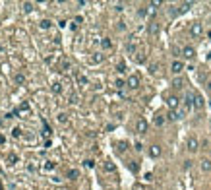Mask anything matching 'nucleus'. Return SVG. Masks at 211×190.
Instances as JSON below:
<instances>
[{
  "label": "nucleus",
  "mask_w": 211,
  "mask_h": 190,
  "mask_svg": "<svg viewBox=\"0 0 211 190\" xmlns=\"http://www.w3.org/2000/svg\"><path fill=\"white\" fill-rule=\"evenodd\" d=\"M149 155H151V157H159V155H161V146H157V144H153V146H151V148H149Z\"/></svg>",
  "instance_id": "12"
},
{
  "label": "nucleus",
  "mask_w": 211,
  "mask_h": 190,
  "mask_svg": "<svg viewBox=\"0 0 211 190\" xmlns=\"http://www.w3.org/2000/svg\"><path fill=\"white\" fill-rule=\"evenodd\" d=\"M124 85H126V82H124V80H122V78H118L116 82H114V87H118V89H122V87H124Z\"/></svg>",
  "instance_id": "24"
},
{
  "label": "nucleus",
  "mask_w": 211,
  "mask_h": 190,
  "mask_svg": "<svg viewBox=\"0 0 211 190\" xmlns=\"http://www.w3.org/2000/svg\"><path fill=\"white\" fill-rule=\"evenodd\" d=\"M4 142H6V138H4L2 134H0V144H4Z\"/></svg>",
  "instance_id": "45"
},
{
  "label": "nucleus",
  "mask_w": 211,
  "mask_h": 190,
  "mask_svg": "<svg viewBox=\"0 0 211 190\" xmlns=\"http://www.w3.org/2000/svg\"><path fill=\"white\" fill-rule=\"evenodd\" d=\"M192 167V161H190V159H188V161H184V169H190Z\"/></svg>",
  "instance_id": "42"
},
{
  "label": "nucleus",
  "mask_w": 211,
  "mask_h": 190,
  "mask_svg": "<svg viewBox=\"0 0 211 190\" xmlns=\"http://www.w3.org/2000/svg\"><path fill=\"white\" fill-rule=\"evenodd\" d=\"M130 169H132V171H134V173L138 171V165H136V161H132V163H130Z\"/></svg>",
  "instance_id": "39"
},
{
  "label": "nucleus",
  "mask_w": 211,
  "mask_h": 190,
  "mask_svg": "<svg viewBox=\"0 0 211 190\" xmlns=\"http://www.w3.org/2000/svg\"><path fill=\"white\" fill-rule=\"evenodd\" d=\"M12 136H14V138H19V136H21V128H14L12 130Z\"/></svg>",
  "instance_id": "33"
},
{
  "label": "nucleus",
  "mask_w": 211,
  "mask_h": 190,
  "mask_svg": "<svg viewBox=\"0 0 211 190\" xmlns=\"http://www.w3.org/2000/svg\"><path fill=\"white\" fill-rule=\"evenodd\" d=\"M167 105H169L170 111H178V107H180V99L176 97V95H169V97H167Z\"/></svg>",
  "instance_id": "3"
},
{
  "label": "nucleus",
  "mask_w": 211,
  "mask_h": 190,
  "mask_svg": "<svg viewBox=\"0 0 211 190\" xmlns=\"http://www.w3.org/2000/svg\"><path fill=\"white\" fill-rule=\"evenodd\" d=\"M52 169H54V163H51V161H48L47 165H45V171H52Z\"/></svg>",
  "instance_id": "37"
},
{
  "label": "nucleus",
  "mask_w": 211,
  "mask_h": 190,
  "mask_svg": "<svg viewBox=\"0 0 211 190\" xmlns=\"http://www.w3.org/2000/svg\"><path fill=\"white\" fill-rule=\"evenodd\" d=\"M70 103L76 105V103H78V95H70Z\"/></svg>",
  "instance_id": "38"
},
{
  "label": "nucleus",
  "mask_w": 211,
  "mask_h": 190,
  "mask_svg": "<svg viewBox=\"0 0 211 190\" xmlns=\"http://www.w3.org/2000/svg\"><path fill=\"white\" fill-rule=\"evenodd\" d=\"M188 149H190V151H197V149H200V142H197L196 136H190V138H188Z\"/></svg>",
  "instance_id": "7"
},
{
  "label": "nucleus",
  "mask_w": 211,
  "mask_h": 190,
  "mask_svg": "<svg viewBox=\"0 0 211 190\" xmlns=\"http://www.w3.org/2000/svg\"><path fill=\"white\" fill-rule=\"evenodd\" d=\"M147 126H149V124H147L145 118H138V122H136V132H138V134H145V132H147Z\"/></svg>",
  "instance_id": "4"
},
{
  "label": "nucleus",
  "mask_w": 211,
  "mask_h": 190,
  "mask_svg": "<svg viewBox=\"0 0 211 190\" xmlns=\"http://www.w3.org/2000/svg\"><path fill=\"white\" fill-rule=\"evenodd\" d=\"M203 105H205V103H203V97L197 91H194V109L200 111V109H203Z\"/></svg>",
  "instance_id": "6"
},
{
  "label": "nucleus",
  "mask_w": 211,
  "mask_h": 190,
  "mask_svg": "<svg viewBox=\"0 0 211 190\" xmlns=\"http://www.w3.org/2000/svg\"><path fill=\"white\" fill-rule=\"evenodd\" d=\"M31 10H33V4H31V2H25V4H24V12H27V14H29Z\"/></svg>",
  "instance_id": "32"
},
{
  "label": "nucleus",
  "mask_w": 211,
  "mask_h": 190,
  "mask_svg": "<svg viewBox=\"0 0 211 190\" xmlns=\"http://www.w3.org/2000/svg\"><path fill=\"white\" fill-rule=\"evenodd\" d=\"M0 190H2V184H0Z\"/></svg>",
  "instance_id": "46"
},
{
  "label": "nucleus",
  "mask_w": 211,
  "mask_h": 190,
  "mask_svg": "<svg viewBox=\"0 0 211 190\" xmlns=\"http://www.w3.org/2000/svg\"><path fill=\"white\" fill-rule=\"evenodd\" d=\"M182 116H184V113H180V111H169L167 118H169V120H178V118H182Z\"/></svg>",
  "instance_id": "11"
},
{
  "label": "nucleus",
  "mask_w": 211,
  "mask_h": 190,
  "mask_svg": "<svg viewBox=\"0 0 211 190\" xmlns=\"http://www.w3.org/2000/svg\"><path fill=\"white\" fill-rule=\"evenodd\" d=\"M105 171H107V173H114V165L110 161H107V163H105Z\"/></svg>",
  "instance_id": "25"
},
{
  "label": "nucleus",
  "mask_w": 211,
  "mask_h": 190,
  "mask_svg": "<svg viewBox=\"0 0 211 190\" xmlns=\"http://www.w3.org/2000/svg\"><path fill=\"white\" fill-rule=\"evenodd\" d=\"M182 56L184 58H194V56H196V49H194V47H184L182 49Z\"/></svg>",
  "instance_id": "10"
},
{
  "label": "nucleus",
  "mask_w": 211,
  "mask_h": 190,
  "mask_svg": "<svg viewBox=\"0 0 211 190\" xmlns=\"http://www.w3.org/2000/svg\"><path fill=\"white\" fill-rule=\"evenodd\" d=\"M165 120H167V118H165L163 115H155V118H153L155 126H163V124H165Z\"/></svg>",
  "instance_id": "16"
},
{
  "label": "nucleus",
  "mask_w": 211,
  "mask_h": 190,
  "mask_svg": "<svg viewBox=\"0 0 211 190\" xmlns=\"http://www.w3.org/2000/svg\"><path fill=\"white\" fill-rule=\"evenodd\" d=\"M14 82H16L18 85H24V84H25V76H24V74H16V76H14Z\"/></svg>",
  "instance_id": "17"
},
{
  "label": "nucleus",
  "mask_w": 211,
  "mask_h": 190,
  "mask_svg": "<svg viewBox=\"0 0 211 190\" xmlns=\"http://www.w3.org/2000/svg\"><path fill=\"white\" fill-rule=\"evenodd\" d=\"M114 10H116V12H122V10H124V4H116V6H114Z\"/></svg>",
  "instance_id": "40"
},
{
  "label": "nucleus",
  "mask_w": 211,
  "mask_h": 190,
  "mask_svg": "<svg viewBox=\"0 0 211 190\" xmlns=\"http://www.w3.org/2000/svg\"><path fill=\"white\" fill-rule=\"evenodd\" d=\"M78 175H80V173L76 171V169H72V171H68V179H72V181H74V179H78Z\"/></svg>",
  "instance_id": "29"
},
{
  "label": "nucleus",
  "mask_w": 211,
  "mask_h": 190,
  "mask_svg": "<svg viewBox=\"0 0 211 190\" xmlns=\"http://www.w3.org/2000/svg\"><path fill=\"white\" fill-rule=\"evenodd\" d=\"M87 82H89V80L85 78V76H78V84L80 85H87Z\"/></svg>",
  "instance_id": "28"
},
{
  "label": "nucleus",
  "mask_w": 211,
  "mask_h": 190,
  "mask_svg": "<svg viewBox=\"0 0 211 190\" xmlns=\"http://www.w3.org/2000/svg\"><path fill=\"white\" fill-rule=\"evenodd\" d=\"M143 60H145V56H143V51H138V52H136V62H140V64H141Z\"/></svg>",
  "instance_id": "22"
},
{
  "label": "nucleus",
  "mask_w": 211,
  "mask_h": 190,
  "mask_svg": "<svg viewBox=\"0 0 211 190\" xmlns=\"http://www.w3.org/2000/svg\"><path fill=\"white\" fill-rule=\"evenodd\" d=\"M147 31H149V35L151 37H157V35H159V31H161V27H159V23L155 22H149V25H147Z\"/></svg>",
  "instance_id": "5"
},
{
  "label": "nucleus",
  "mask_w": 211,
  "mask_h": 190,
  "mask_svg": "<svg viewBox=\"0 0 211 190\" xmlns=\"http://www.w3.org/2000/svg\"><path fill=\"white\" fill-rule=\"evenodd\" d=\"M182 85H184V80H182V78H174V80H173V87L180 89Z\"/></svg>",
  "instance_id": "19"
},
{
  "label": "nucleus",
  "mask_w": 211,
  "mask_h": 190,
  "mask_svg": "<svg viewBox=\"0 0 211 190\" xmlns=\"http://www.w3.org/2000/svg\"><path fill=\"white\" fill-rule=\"evenodd\" d=\"M39 27H41V29H51L52 27V22H51V19H41V22H39Z\"/></svg>",
  "instance_id": "15"
},
{
  "label": "nucleus",
  "mask_w": 211,
  "mask_h": 190,
  "mask_svg": "<svg viewBox=\"0 0 211 190\" xmlns=\"http://www.w3.org/2000/svg\"><path fill=\"white\" fill-rule=\"evenodd\" d=\"M116 72H118V74H124V72H126V64H124V62H118Z\"/></svg>",
  "instance_id": "23"
},
{
  "label": "nucleus",
  "mask_w": 211,
  "mask_h": 190,
  "mask_svg": "<svg viewBox=\"0 0 211 190\" xmlns=\"http://www.w3.org/2000/svg\"><path fill=\"white\" fill-rule=\"evenodd\" d=\"M56 120L60 122V124H64V122H68V115H66V113H58Z\"/></svg>",
  "instance_id": "21"
},
{
  "label": "nucleus",
  "mask_w": 211,
  "mask_h": 190,
  "mask_svg": "<svg viewBox=\"0 0 211 190\" xmlns=\"http://www.w3.org/2000/svg\"><path fill=\"white\" fill-rule=\"evenodd\" d=\"M103 58H105V56L97 52V54H93V56H91V64H99V62H103Z\"/></svg>",
  "instance_id": "18"
},
{
  "label": "nucleus",
  "mask_w": 211,
  "mask_h": 190,
  "mask_svg": "<svg viewBox=\"0 0 211 190\" xmlns=\"http://www.w3.org/2000/svg\"><path fill=\"white\" fill-rule=\"evenodd\" d=\"M192 6H194V2H182V4L178 6V12H180V14H184V12H188Z\"/></svg>",
  "instance_id": "14"
},
{
  "label": "nucleus",
  "mask_w": 211,
  "mask_h": 190,
  "mask_svg": "<svg viewBox=\"0 0 211 190\" xmlns=\"http://www.w3.org/2000/svg\"><path fill=\"white\" fill-rule=\"evenodd\" d=\"M60 68H62V72H64V70H68V68H70V60H68V58H66V60H62Z\"/></svg>",
  "instance_id": "31"
},
{
  "label": "nucleus",
  "mask_w": 211,
  "mask_h": 190,
  "mask_svg": "<svg viewBox=\"0 0 211 190\" xmlns=\"http://www.w3.org/2000/svg\"><path fill=\"white\" fill-rule=\"evenodd\" d=\"M200 169H202L203 173H209L211 171V161L209 159H202V161H200Z\"/></svg>",
  "instance_id": "13"
},
{
  "label": "nucleus",
  "mask_w": 211,
  "mask_h": 190,
  "mask_svg": "<svg viewBox=\"0 0 211 190\" xmlns=\"http://www.w3.org/2000/svg\"><path fill=\"white\" fill-rule=\"evenodd\" d=\"M205 87H207V91H209V95H211V82H207V84H205Z\"/></svg>",
  "instance_id": "44"
},
{
  "label": "nucleus",
  "mask_w": 211,
  "mask_h": 190,
  "mask_svg": "<svg viewBox=\"0 0 211 190\" xmlns=\"http://www.w3.org/2000/svg\"><path fill=\"white\" fill-rule=\"evenodd\" d=\"M182 70H184V62L182 60H174L173 64H170V72H173V74H180Z\"/></svg>",
  "instance_id": "8"
},
{
  "label": "nucleus",
  "mask_w": 211,
  "mask_h": 190,
  "mask_svg": "<svg viewBox=\"0 0 211 190\" xmlns=\"http://www.w3.org/2000/svg\"><path fill=\"white\" fill-rule=\"evenodd\" d=\"M136 47H138V39L132 37L130 41H128V45H126V52L128 54H134V52H136Z\"/></svg>",
  "instance_id": "9"
},
{
  "label": "nucleus",
  "mask_w": 211,
  "mask_h": 190,
  "mask_svg": "<svg viewBox=\"0 0 211 190\" xmlns=\"http://www.w3.org/2000/svg\"><path fill=\"white\" fill-rule=\"evenodd\" d=\"M157 70H159V66H157V64H151V66H149V72H151V74H157Z\"/></svg>",
  "instance_id": "34"
},
{
  "label": "nucleus",
  "mask_w": 211,
  "mask_h": 190,
  "mask_svg": "<svg viewBox=\"0 0 211 190\" xmlns=\"http://www.w3.org/2000/svg\"><path fill=\"white\" fill-rule=\"evenodd\" d=\"M16 161H18V155H16V153H10V155H8V163H10V165H14Z\"/></svg>",
  "instance_id": "26"
},
{
  "label": "nucleus",
  "mask_w": 211,
  "mask_h": 190,
  "mask_svg": "<svg viewBox=\"0 0 211 190\" xmlns=\"http://www.w3.org/2000/svg\"><path fill=\"white\" fill-rule=\"evenodd\" d=\"M126 85L130 89H138L140 87V76L138 74H132V76H128V80H126Z\"/></svg>",
  "instance_id": "2"
},
{
  "label": "nucleus",
  "mask_w": 211,
  "mask_h": 190,
  "mask_svg": "<svg viewBox=\"0 0 211 190\" xmlns=\"http://www.w3.org/2000/svg\"><path fill=\"white\" fill-rule=\"evenodd\" d=\"M138 16H141V18L147 16V8H140V10H138Z\"/></svg>",
  "instance_id": "35"
},
{
  "label": "nucleus",
  "mask_w": 211,
  "mask_h": 190,
  "mask_svg": "<svg viewBox=\"0 0 211 190\" xmlns=\"http://www.w3.org/2000/svg\"><path fill=\"white\" fill-rule=\"evenodd\" d=\"M27 109H29V103H21V107L18 109V113L19 111H27Z\"/></svg>",
  "instance_id": "36"
},
{
  "label": "nucleus",
  "mask_w": 211,
  "mask_h": 190,
  "mask_svg": "<svg viewBox=\"0 0 211 190\" xmlns=\"http://www.w3.org/2000/svg\"><path fill=\"white\" fill-rule=\"evenodd\" d=\"M118 149H120V151H124V149H126V144H124V142H120V144H118Z\"/></svg>",
  "instance_id": "43"
},
{
  "label": "nucleus",
  "mask_w": 211,
  "mask_h": 190,
  "mask_svg": "<svg viewBox=\"0 0 211 190\" xmlns=\"http://www.w3.org/2000/svg\"><path fill=\"white\" fill-rule=\"evenodd\" d=\"M202 33H203V27H202L200 22H194L192 25H190V35H192V37H202Z\"/></svg>",
  "instance_id": "1"
},
{
  "label": "nucleus",
  "mask_w": 211,
  "mask_h": 190,
  "mask_svg": "<svg viewBox=\"0 0 211 190\" xmlns=\"http://www.w3.org/2000/svg\"><path fill=\"white\" fill-rule=\"evenodd\" d=\"M93 165H95V163L91 161V159H87V161H85V167H89V169H91V167H93Z\"/></svg>",
  "instance_id": "41"
},
{
  "label": "nucleus",
  "mask_w": 211,
  "mask_h": 190,
  "mask_svg": "<svg viewBox=\"0 0 211 190\" xmlns=\"http://www.w3.org/2000/svg\"><path fill=\"white\" fill-rule=\"evenodd\" d=\"M101 47H103V49H113V43H110V39H101Z\"/></svg>",
  "instance_id": "20"
},
{
  "label": "nucleus",
  "mask_w": 211,
  "mask_h": 190,
  "mask_svg": "<svg viewBox=\"0 0 211 190\" xmlns=\"http://www.w3.org/2000/svg\"><path fill=\"white\" fill-rule=\"evenodd\" d=\"M60 85H62V84H58V82H56V84H52V93H60V91H62Z\"/></svg>",
  "instance_id": "30"
},
{
  "label": "nucleus",
  "mask_w": 211,
  "mask_h": 190,
  "mask_svg": "<svg viewBox=\"0 0 211 190\" xmlns=\"http://www.w3.org/2000/svg\"><path fill=\"white\" fill-rule=\"evenodd\" d=\"M176 14H180L178 10H176V6H170V8H169V16H170V18H174Z\"/></svg>",
  "instance_id": "27"
}]
</instances>
